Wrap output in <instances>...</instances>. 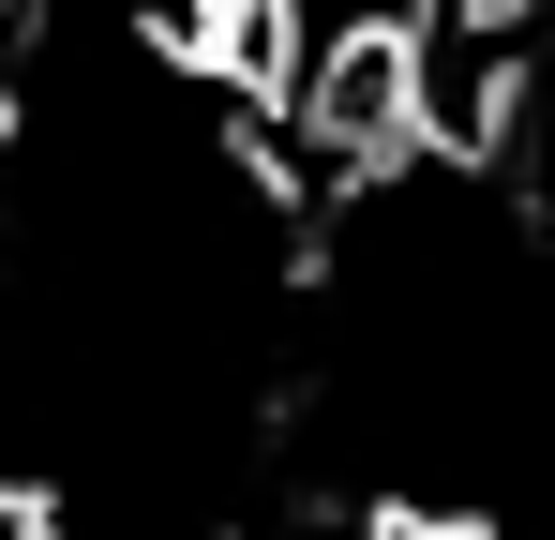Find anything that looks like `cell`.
Instances as JSON below:
<instances>
[{"instance_id":"6da1fadb","label":"cell","mask_w":555,"mask_h":540,"mask_svg":"<svg viewBox=\"0 0 555 540\" xmlns=\"http://www.w3.org/2000/svg\"><path fill=\"white\" fill-rule=\"evenodd\" d=\"M0 540H46V511H30V480H0Z\"/></svg>"}]
</instances>
